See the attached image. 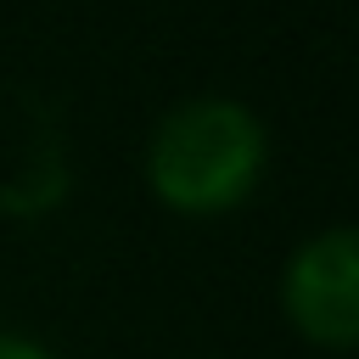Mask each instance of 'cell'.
Instances as JSON below:
<instances>
[{
    "instance_id": "2",
    "label": "cell",
    "mask_w": 359,
    "mask_h": 359,
    "mask_svg": "<svg viewBox=\"0 0 359 359\" xmlns=\"http://www.w3.org/2000/svg\"><path fill=\"white\" fill-rule=\"evenodd\" d=\"M286 314L320 348H353L359 337V241L348 224L303 241L286 264Z\"/></svg>"
},
{
    "instance_id": "3",
    "label": "cell",
    "mask_w": 359,
    "mask_h": 359,
    "mask_svg": "<svg viewBox=\"0 0 359 359\" xmlns=\"http://www.w3.org/2000/svg\"><path fill=\"white\" fill-rule=\"evenodd\" d=\"M0 359H56V353H45V348L28 342V337H0Z\"/></svg>"
},
{
    "instance_id": "1",
    "label": "cell",
    "mask_w": 359,
    "mask_h": 359,
    "mask_svg": "<svg viewBox=\"0 0 359 359\" xmlns=\"http://www.w3.org/2000/svg\"><path fill=\"white\" fill-rule=\"evenodd\" d=\"M146 174L174 213H224L264 174V123L224 95L185 101L157 123Z\"/></svg>"
}]
</instances>
